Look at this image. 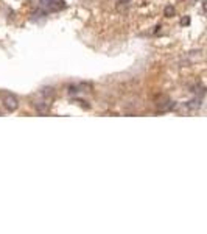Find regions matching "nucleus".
Returning a JSON list of instances; mask_svg holds the SVG:
<instances>
[{"mask_svg": "<svg viewBox=\"0 0 207 234\" xmlns=\"http://www.w3.org/2000/svg\"><path fill=\"white\" fill-rule=\"evenodd\" d=\"M39 6L45 13H56L64 9L67 5H65L64 0H39Z\"/></svg>", "mask_w": 207, "mask_h": 234, "instance_id": "f257e3e1", "label": "nucleus"}, {"mask_svg": "<svg viewBox=\"0 0 207 234\" xmlns=\"http://www.w3.org/2000/svg\"><path fill=\"white\" fill-rule=\"evenodd\" d=\"M3 103H5V108H6L8 111H16V109H17V106H19L17 99H16L14 95H11V94H8L6 97H5Z\"/></svg>", "mask_w": 207, "mask_h": 234, "instance_id": "f03ea898", "label": "nucleus"}, {"mask_svg": "<svg viewBox=\"0 0 207 234\" xmlns=\"http://www.w3.org/2000/svg\"><path fill=\"white\" fill-rule=\"evenodd\" d=\"M201 106H203V99L198 97V95H196L195 99H192L190 102H187V108L190 111H196V109H199Z\"/></svg>", "mask_w": 207, "mask_h": 234, "instance_id": "7ed1b4c3", "label": "nucleus"}, {"mask_svg": "<svg viewBox=\"0 0 207 234\" xmlns=\"http://www.w3.org/2000/svg\"><path fill=\"white\" fill-rule=\"evenodd\" d=\"M34 108L39 114H45V112H48V109H50V105H48L47 102H39V103H34Z\"/></svg>", "mask_w": 207, "mask_h": 234, "instance_id": "20e7f679", "label": "nucleus"}, {"mask_svg": "<svg viewBox=\"0 0 207 234\" xmlns=\"http://www.w3.org/2000/svg\"><path fill=\"white\" fill-rule=\"evenodd\" d=\"M45 16H47V13L39 8V9H36V11L31 14V20H33V22H39V20L45 19Z\"/></svg>", "mask_w": 207, "mask_h": 234, "instance_id": "39448f33", "label": "nucleus"}, {"mask_svg": "<svg viewBox=\"0 0 207 234\" xmlns=\"http://www.w3.org/2000/svg\"><path fill=\"white\" fill-rule=\"evenodd\" d=\"M174 108V102H171V100H167L165 103H157V109L159 111H170V109H173Z\"/></svg>", "mask_w": 207, "mask_h": 234, "instance_id": "423d86ee", "label": "nucleus"}, {"mask_svg": "<svg viewBox=\"0 0 207 234\" xmlns=\"http://www.w3.org/2000/svg\"><path fill=\"white\" fill-rule=\"evenodd\" d=\"M174 14H176V9H174V6H171V5L165 6V9H163V16H165V17H173Z\"/></svg>", "mask_w": 207, "mask_h": 234, "instance_id": "0eeeda50", "label": "nucleus"}, {"mask_svg": "<svg viewBox=\"0 0 207 234\" xmlns=\"http://www.w3.org/2000/svg\"><path fill=\"white\" fill-rule=\"evenodd\" d=\"M39 95H42V97H47V95H53V89H52V88H44V89H41Z\"/></svg>", "mask_w": 207, "mask_h": 234, "instance_id": "6e6552de", "label": "nucleus"}, {"mask_svg": "<svg viewBox=\"0 0 207 234\" xmlns=\"http://www.w3.org/2000/svg\"><path fill=\"white\" fill-rule=\"evenodd\" d=\"M131 2H133V0H120V2H118V6H128Z\"/></svg>", "mask_w": 207, "mask_h": 234, "instance_id": "1a4fd4ad", "label": "nucleus"}, {"mask_svg": "<svg viewBox=\"0 0 207 234\" xmlns=\"http://www.w3.org/2000/svg\"><path fill=\"white\" fill-rule=\"evenodd\" d=\"M190 24V17L188 16H185L184 19H181V25H188Z\"/></svg>", "mask_w": 207, "mask_h": 234, "instance_id": "9d476101", "label": "nucleus"}, {"mask_svg": "<svg viewBox=\"0 0 207 234\" xmlns=\"http://www.w3.org/2000/svg\"><path fill=\"white\" fill-rule=\"evenodd\" d=\"M195 2H196V0H195Z\"/></svg>", "mask_w": 207, "mask_h": 234, "instance_id": "9b49d317", "label": "nucleus"}]
</instances>
